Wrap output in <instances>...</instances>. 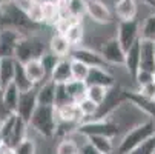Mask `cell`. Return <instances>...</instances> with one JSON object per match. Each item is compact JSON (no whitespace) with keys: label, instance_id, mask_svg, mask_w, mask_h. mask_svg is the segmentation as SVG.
I'll return each instance as SVG.
<instances>
[{"label":"cell","instance_id":"6da1fadb","mask_svg":"<svg viewBox=\"0 0 155 154\" xmlns=\"http://www.w3.org/2000/svg\"><path fill=\"white\" fill-rule=\"evenodd\" d=\"M38 26L40 25L34 23L14 2H5L0 6V29H15L20 34L28 36L34 34Z\"/></svg>","mask_w":155,"mask_h":154},{"label":"cell","instance_id":"7a4b0ae2","mask_svg":"<svg viewBox=\"0 0 155 154\" xmlns=\"http://www.w3.org/2000/svg\"><path fill=\"white\" fill-rule=\"evenodd\" d=\"M57 111L54 105H38L35 106L31 119L28 120V126H31L40 136L52 139L57 131Z\"/></svg>","mask_w":155,"mask_h":154},{"label":"cell","instance_id":"3957f363","mask_svg":"<svg viewBox=\"0 0 155 154\" xmlns=\"http://www.w3.org/2000/svg\"><path fill=\"white\" fill-rule=\"evenodd\" d=\"M155 133V122L152 119L140 122L138 125L132 126L118 145V154H129L132 149H135L143 140L150 137Z\"/></svg>","mask_w":155,"mask_h":154},{"label":"cell","instance_id":"277c9868","mask_svg":"<svg viewBox=\"0 0 155 154\" xmlns=\"http://www.w3.org/2000/svg\"><path fill=\"white\" fill-rule=\"evenodd\" d=\"M75 131L83 136V137H89V136H106V137H110L114 139L118 131H120V126L110 120L109 117H104V119H92V120H81L77 126H75Z\"/></svg>","mask_w":155,"mask_h":154},{"label":"cell","instance_id":"5b68a950","mask_svg":"<svg viewBox=\"0 0 155 154\" xmlns=\"http://www.w3.org/2000/svg\"><path fill=\"white\" fill-rule=\"evenodd\" d=\"M45 51H46L45 40L37 34H28L18 40L14 59L25 63V62L32 60V59H40V56Z\"/></svg>","mask_w":155,"mask_h":154},{"label":"cell","instance_id":"8992f818","mask_svg":"<svg viewBox=\"0 0 155 154\" xmlns=\"http://www.w3.org/2000/svg\"><path fill=\"white\" fill-rule=\"evenodd\" d=\"M117 39L123 50H129L140 39V23L137 19L132 20H120L117 26Z\"/></svg>","mask_w":155,"mask_h":154},{"label":"cell","instance_id":"52a82bcc","mask_svg":"<svg viewBox=\"0 0 155 154\" xmlns=\"http://www.w3.org/2000/svg\"><path fill=\"white\" fill-rule=\"evenodd\" d=\"M86 15L100 25H109L114 22V14L101 0H86Z\"/></svg>","mask_w":155,"mask_h":154},{"label":"cell","instance_id":"ba28073f","mask_svg":"<svg viewBox=\"0 0 155 154\" xmlns=\"http://www.w3.org/2000/svg\"><path fill=\"white\" fill-rule=\"evenodd\" d=\"M69 59H75L83 62L84 65H87L89 68H109V63L101 57V54L98 51L89 50V48H80V46H74V50H71L69 53Z\"/></svg>","mask_w":155,"mask_h":154},{"label":"cell","instance_id":"9c48e42d","mask_svg":"<svg viewBox=\"0 0 155 154\" xmlns=\"http://www.w3.org/2000/svg\"><path fill=\"white\" fill-rule=\"evenodd\" d=\"M98 53L101 54V57L109 65H123L124 63V50L120 45V42H118L117 37L107 39L101 45Z\"/></svg>","mask_w":155,"mask_h":154},{"label":"cell","instance_id":"30bf717a","mask_svg":"<svg viewBox=\"0 0 155 154\" xmlns=\"http://www.w3.org/2000/svg\"><path fill=\"white\" fill-rule=\"evenodd\" d=\"M37 106V94H35V88L28 91H20L18 96V102H17V109H15V114L20 116L23 120H29L34 109Z\"/></svg>","mask_w":155,"mask_h":154},{"label":"cell","instance_id":"8fae6325","mask_svg":"<svg viewBox=\"0 0 155 154\" xmlns=\"http://www.w3.org/2000/svg\"><path fill=\"white\" fill-rule=\"evenodd\" d=\"M23 37L15 29H0V59L14 57L18 40Z\"/></svg>","mask_w":155,"mask_h":154},{"label":"cell","instance_id":"7c38bea8","mask_svg":"<svg viewBox=\"0 0 155 154\" xmlns=\"http://www.w3.org/2000/svg\"><path fill=\"white\" fill-rule=\"evenodd\" d=\"M124 99L130 103L137 106L138 109H141V113L150 116L155 119V100L153 99H149V97H144L143 94H140L138 91H124Z\"/></svg>","mask_w":155,"mask_h":154},{"label":"cell","instance_id":"4fadbf2b","mask_svg":"<svg viewBox=\"0 0 155 154\" xmlns=\"http://www.w3.org/2000/svg\"><path fill=\"white\" fill-rule=\"evenodd\" d=\"M140 68L155 73V43L140 39Z\"/></svg>","mask_w":155,"mask_h":154},{"label":"cell","instance_id":"5bb4252c","mask_svg":"<svg viewBox=\"0 0 155 154\" xmlns=\"http://www.w3.org/2000/svg\"><path fill=\"white\" fill-rule=\"evenodd\" d=\"M55 111H57V120L58 122L78 125L83 120V116H81L80 109L77 106V102H71V103L61 105V106L55 108Z\"/></svg>","mask_w":155,"mask_h":154},{"label":"cell","instance_id":"9a60e30c","mask_svg":"<svg viewBox=\"0 0 155 154\" xmlns=\"http://www.w3.org/2000/svg\"><path fill=\"white\" fill-rule=\"evenodd\" d=\"M86 83L87 85H100L104 88H112L115 85V77L104 68H89Z\"/></svg>","mask_w":155,"mask_h":154},{"label":"cell","instance_id":"2e32d148","mask_svg":"<svg viewBox=\"0 0 155 154\" xmlns=\"http://www.w3.org/2000/svg\"><path fill=\"white\" fill-rule=\"evenodd\" d=\"M49 79L55 85L69 82L72 79V74H71V59H68V57L58 59V62L55 63V67L52 68V71L49 74Z\"/></svg>","mask_w":155,"mask_h":154},{"label":"cell","instance_id":"e0dca14e","mask_svg":"<svg viewBox=\"0 0 155 154\" xmlns=\"http://www.w3.org/2000/svg\"><path fill=\"white\" fill-rule=\"evenodd\" d=\"M26 129H28V122L23 120L20 116H15V120L12 123V129H11L9 136L6 137V140H3V143L12 149L18 142L26 139Z\"/></svg>","mask_w":155,"mask_h":154},{"label":"cell","instance_id":"ac0fdd59","mask_svg":"<svg viewBox=\"0 0 155 154\" xmlns=\"http://www.w3.org/2000/svg\"><path fill=\"white\" fill-rule=\"evenodd\" d=\"M124 68L127 70L129 76L134 79L137 71L140 70V39L132 45L129 50L124 51Z\"/></svg>","mask_w":155,"mask_h":154},{"label":"cell","instance_id":"d6986e66","mask_svg":"<svg viewBox=\"0 0 155 154\" xmlns=\"http://www.w3.org/2000/svg\"><path fill=\"white\" fill-rule=\"evenodd\" d=\"M18 96H20V91H18V88L14 85V82H11L6 86H3V96H2L0 108H3L5 114L6 113H15Z\"/></svg>","mask_w":155,"mask_h":154},{"label":"cell","instance_id":"ffe728a7","mask_svg":"<svg viewBox=\"0 0 155 154\" xmlns=\"http://www.w3.org/2000/svg\"><path fill=\"white\" fill-rule=\"evenodd\" d=\"M23 67H25V71H26L28 79H29L35 86L40 85L41 82H45L46 79H49L48 74H46V71H45V68H43L41 62H40L38 59H32V60L25 62Z\"/></svg>","mask_w":155,"mask_h":154},{"label":"cell","instance_id":"44dd1931","mask_svg":"<svg viewBox=\"0 0 155 154\" xmlns=\"http://www.w3.org/2000/svg\"><path fill=\"white\" fill-rule=\"evenodd\" d=\"M48 50L52 54H55L57 57L63 59V57H68L69 56L72 46H71V43L68 42V39H66L63 34H57L55 33L49 39V42H48Z\"/></svg>","mask_w":155,"mask_h":154},{"label":"cell","instance_id":"7402d4cb","mask_svg":"<svg viewBox=\"0 0 155 154\" xmlns=\"http://www.w3.org/2000/svg\"><path fill=\"white\" fill-rule=\"evenodd\" d=\"M37 94V103L38 105H54L55 99V83L51 79H46L41 82L40 86L35 90Z\"/></svg>","mask_w":155,"mask_h":154},{"label":"cell","instance_id":"603a6c76","mask_svg":"<svg viewBox=\"0 0 155 154\" xmlns=\"http://www.w3.org/2000/svg\"><path fill=\"white\" fill-rule=\"evenodd\" d=\"M115 14L120 20H132L137 17L138 6L135 0H115Z\"/></svg>","mask_w":155,"mask_h":154},{"label":"cell","instance_id":"cb8c5ba5","mask_svg":"<svg viewBox=\"0 0 155 154\" xmlns=\"http://www.w3.org/2000/svg\"><path fill=\"white\" fill-rule=\"evenodd\" d=\"M14 85L18 88V91H28V90H32L35 88V85L28 79L26 76V71H25V67L23 63L15 60V71H14V79H12Z\"/></svg>","mask_w":155,"mask_h":154},{"label":"cell","instance_id":"d4e9b609","mask_svg":"<svg viewBox=\"0 0 155 154\" xmlns=\"http://www.w3.org/2000/svg\"><path fill=\"white\" fill-rule=\"evenodd\" d=\"M64 90L68 93V96L71 97L72 102H78L80 99H83L86 96V90H87V83L84 80H75L71 79L69 82L64 83Z\"/></svg>","mask_w":155,"mask_h":154},{"label":"cell","instance_id":"484cf974","mask_svg":"<svg viewBox=\"0 0 155 154\" xmlns=\"http://www.w3.org/2000/svg\"><path fill=\"white\" fill-rule=\"evenodd\" d=\"M15 71V59L14 57H3L0 59V85L6 86L12 82Z\"/></svg>","mask_w":155,"mask_h":154},{"label":"cell","instance_id":"4316f807","mask_svg":"<svg viewBox=\"0 0 155 154\" xmlns=\"http://www.w3.org/2000/svg\"><path fill=\"white\" fill-rule=\"evenodd\" d=\"M64 37L68 39V42L71 43L72 48H74V46H78L80 43L83 42V39H84V26H83V23H81V20L72 23V25L69 26V29L64 33Z\"/></svg>","mask_w":155,"mask_h":154},{"label":"cell","instance_id":"83f0119b","mask_svg":"<svg viewBox=\"0 0 155 154\" xmlns=\"http://www.w3.org/2000/svg\"><path fill=\"white\" fill-rule=\"evenodd\" d=\"M41 3V11H43V23L46 25H54L58 19V11L55 0H40Z\"/></svg>","mask_w":155,"mask_h":154},{"label":"cell","instance_id":"f1b7e54d","mask_svg":"<svg viewBox=\"0 0 155 154\" xmlns=\"http://www.w3.org/2000/svg\"><path fill=\"white\" fill-rule=\"evenodd\" d=\"M77 106H78V109H80V113H81V116H83V119H86V117H95L97 116V111H98V103H95L94 100H91L89 97H83V99H80L78 102H77Z\"/></svg>","mask_w":155,"mask_h":154},{"label":"cell","instance_id":"f546056e","mask_svg":"<svg viewBox=\"0 0 155 154\" xmlns=\"http://www.w3.org/2000/svg\"><path fill=\"white\" fill-rule=\"evenodd\" d=\"M86 139L89 140L101 154H110L112 149H114L112 139H110V137H106V136H89Z\"/></svg>","mask_w":155,"mask_h":154},{"label":"cell","instance_id":"4dcf8cb0","mask_svg":"<svg viewBox=\"0 0 155 154\" xmlns=\"http://www.w3.org/2000/svg\"><path fill=\"white\" fill-rule=\"evenodd\" d=\"M107 90H109V88H104V86H100V85H87L86 97H89L91 100H94L100 106V103L106 99Z\"/></svg>","mask_w":155,"mask_h":154},{"label":"cell","instance_id":"1f68e13d","mask_svg":"<svg viewBox=\"0 0 155 154\" xmlns=\"http://www.w3.org/2000/svg\"><path fill=\"white\" fill-rule=\"evenodd\" d=\"M140 39L152 40L155 43V14L149 15L140 28Z\"/></svg>","mask_w":155,"mask_h":154},{"label":"cell","instance_id":"d6a6232c","mask_svg":"<svg viewBox=\"0 0 155 154\" xmlns=\"http://www.w3.org/2000/svg\"><path fill=\"white\" fill-rule=\"evenodd\" d=\"M87 73H89V67H87V65H84L80 60L71 59V74H72V79H75V80H84L86 82Z\"/></svg>","mask_w":155,"mask_h":154},{"label":"cell","instance_id":"836d02e7","mask_svg":"<svg viewBox=\"0 0 155 154\" xmlns=\"http://www.w3.org/2000/svg\"><path fill=\"white\" fill-rule=\"evenodd\" d=\"M68 11H69L71 17L81 20L86 15V0H69Z\"/></svg>","mask_w":155,"mask_h":154},{"label":"cell","instance_id":"e575fe53","mask_svg":"<svg viewBox=\"0 0 155 154\" xmlns=\"http://www.w3.org/2000/svg\"><path fill=\"white\" fill-rule=\"evenodd\" d=\"M78 145L75 143V140L69 139V137H64L55 149V154H78Z\"/></svg>","mask_w":155,"mask_h":154},{"label":"cell","instance_id":"d590c367","mask_svg":"<svg viewBox=\"0 0 155 154\" xmlns=\"http://www.w3.org/2000/svg\"><path fill=\"white\" fill-rule=\"evenodd\" d=\"M129 154H155V133L143 140L135 149H132Z\"/></svg>","mask_w":155,"mask_h":154},{"label":"cell","instance_id":"8d00e7d4","mask_svg":"<svg viewBox=\"0 0 155 154\" xmlns=\"http://www.w3.org/2000/svg\"><path fill=\"white\" fill-rule=\"evenodd\" d=\"M12 154H35V143L31 139H23L21 142H18L12 149Z\"/></svg>","mask_w":155,"mask_h":154},{"label":"cell","instance_id":"74e56055","mask_svg":"<svg viewBox=\"0 0 155 154\" xmlns=\"http://www.w3.org/2000/svg\"><path fill=\"white\" fill-rule=\"evenodd\" d=\"M58 59L60 57H57L55 54H52L49 50H46L45 53H43L41 56H40V62H41V65H43V68H45V71H46V74H48V77H49V74H51V71H52V68L55 67V63L58 62Z\"/></svg>","mask_w":155,"mask_h":154},{"label":"cell","instance_id":"f35d334b","mask_svg":"<svg viewBox=\"0 0 155 154\" xmlns=\"http://www.w3.org/2000/svg\"><path fill=\"white\" fill-rule=\"evenodd\" d=\"M71 97L68 96L64 90V83H60V85H55V99H54V106L58 108L61 105H66V103H71Z\"/></svg>","mask_w":155,"mask_h":154},{"label":"cell","instance_id":"ab89813d","mask_svg":"<svg viewBox=\"0 0 155 154\" xmlns=\"http://www.w3.org/2000/svg\"><path fill=\"white\" fill-rule=\"evenodd\" d=\"M26 15L34 22V23H37V25H41L43 23V11H41L40 0H38V2H34L31 5V8L26 11Z\"/></svg>","mask_w":155,"mask_h":154},{"label":"cell","instance_id":"60d3db41","mask_svg":"<svg viewBox=\"0 0 155 154\" xmlns=\"http://www.w3.org/2000/svg\"><path fill=\"white\" fill-rule=\"evenodd\" d=\"M134 80L137 82V85H138V86L147 85V83L153 82V73H152V71H147V70H141V68H140V70L137 71V74H135Z\"/></svg>","mask_w":155,"mask_h":154},{"label":"cell","instance_id":"b9f144b4","mask_svg":"<svg viewBox=\"0 0 155 154\" xmlns=\"http://www.w3.org/2000/svg\"><path fill=\"white\" fill-rule=\"evenodd\" d=\"M138 93L143 94L144 97H149V99H153V100H155V85H153V82L140 86V91H138Z\"/></svg>","mask_w":155,"mask_h":154},{"label":"cell","instance_id":"7bdbcfd3","mask_svg":"<svg viewBox=\"0 0 155 154\" xmlns=\"http://www.w3.org/2000/svg\"><path fill=\"white\" fill-rule=\"evenodd\" d=\"M78 154H101V152H100V151H98V149H97L89 140L86 139V142L78 148Z\"/></svg>","mask_w":155,"mask_h":154},{"label":"cell","instance_id":"ee69618b","mask_svg":"<svg viewBox=\"0 0 155 154\" xmlns=\"http://www.w3.org/2000/svg\"><path fill=\"white\" fill-rule=\"evenodd\" d=\"M14 3H15L21 11H25V12H26V11L31 8V5H32L34 2H32V0H14Z\"/></svg>","mask_w":155,"mask_h":154},{"label":"cell","instance_id":"f6af8a7d","mask_svg":"<svg viewBox=\"0 0 155 154\" xmlns=\"http://www.w3.org/2000/svg\"><path fill=\"white\" fill-rule=\"evenodd\" d=\"M0 154H12V151H11V148L8 145H5L2 142V143H0Z\"/></svg>","mask_w":155,"mask_h":154},{"label":"cell","instance_id":"bcb514c9","mask_svg":"<svg viewBox=\"0 0 155 154\" xmlns=\"http://www.w3.org/2000/svg\"><path fill=\"white\" fill-rule=\"evenodd\" d=\"M2 96H3V86L0 85V103H2Z\"/></svg>","mask_w":155,"mask_h":154},{"label":"cell","instance_id":"7dc6e473","mask_svg":"<svg viewBox=\"0 0 155 154\" xmlns=\"http://www.w3.org/2000/svg\"><path fill=\"white\" fill-rule=\"evenodd\" d=\"M5 2H6V0H0V6H2V5H3Z\"/></svg>","mask_w":155,"mask_h":154},{"label":"cell","instance_id":"c3c4849f","mask_svg":"<svg viewBox=\"0 0 155 154\" xmlns=\"http://www.w3.org/2000/svg\"><path fill=\"white\" fill-rule=\"evenodd\" d=\"M3 142V137H2V133H0V143H2Z\"/></svg>","mask_w":155,"mask_h":154},{"label":"cell","instance_id":"681fc988","mask_svg":"<svg viewBox=\"0 0 155 154\" xmlns=\"http://www.w3.org/2000/svg\"><path fill=\"white\" fill-rule=\"evenodd\" d=\"M153 85H155V73H153Z\"/></svg>","mask_w":155,"mask_h":154},{"label":"cell","instance_id":"f907efd6","mask_svg":"<svg viewBox=\"0 0 155 154\" xmlns=\"http://www.w3.org/2000/svg\"><path fill=\"white\" fill-rule=\"evenodd\" d=\"M32 2H38V0H32Z\"/></svg>","mask_w":155,"mask_h":154},{"label":"cell","instance_id":"816d5d0a","mask_svg":"<svg viewBox=\"0 0 155 154\" xmlns=\"http://www.w3.org/2000/svg\"><path fill=\"white\" fill-rule=\"evenodd\" d=\"M0 119H2V116H0Z\"/></svg>","mask_w":155,"mask_h":154},{"label":"cell","instance_id":"f5cc1de1","mask_svg":"<svg viewBox=\"0 0 155 154\" xmlns=\"http://www.w3.org/2000/svg\"><path fill=\"white\" fill-rule=\"evenodd\" d=\"M110 154H112V152H110Z\"/></svg>","mask_w":155,"mask_h":154}]
</instances>
